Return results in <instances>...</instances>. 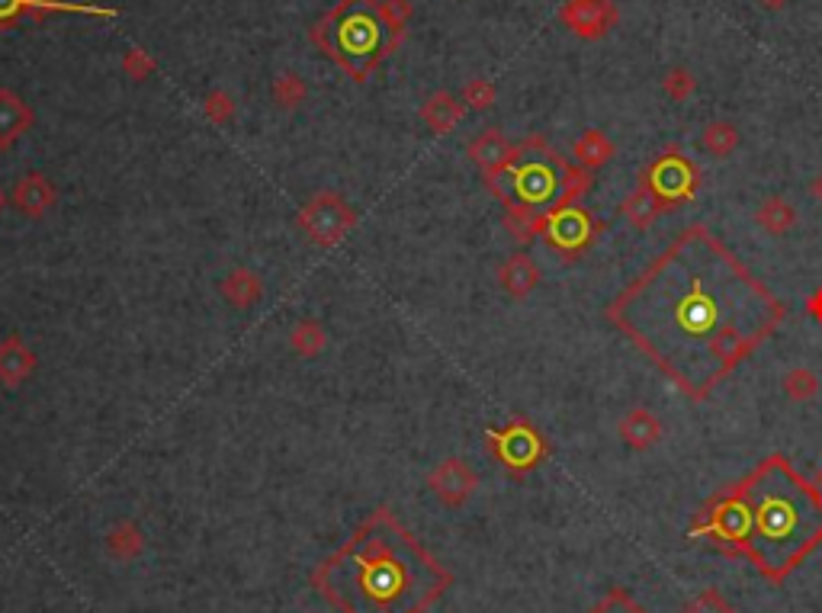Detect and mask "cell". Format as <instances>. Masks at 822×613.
I'll return each mask as SVG.
<instances>
[{
    "instance_id": "8992f818",
    "label": "cell",
    "mask_w": 822,
    "mask_h": 613,
    "mask_svg": "<svg viewBox=\"0 0 822 613\" xmlns=\"http://www.w3.org/2000/svg\"><path fill=\"white\" fill-rule=\"evenodd\" d=\"M639 187H646L649 196L656 199L662 212H672L681 203L697 196L700 190V167L684 155L678 145H668L659 158H652L643 174H639Z\"/></svg>"
},
{
    "instance_id": "e575fe53",
    "label": "cell",
    "mask_w": 822,
    "mask_h": 613,
    "mask_svg": "<svg viewBox=\"0 0 822 613\" xmlns=\"http://www.w3.org/2000/svg\"><path fill=\"white\" fill-rule=\"evenodd\" d=\"M681 613H736V607L729 604L717 588H704L700 594H694L688 604H684Z\"/></svg>"
},
{
    "instance_id": "f546056e",
    "label": "cell",
    "mask_w": 822,
    "mask_h": 613,
    "mask_svg": "<svg viewBox=\"0 0 822 613\" xmlns=\"http://www.w3.org/2000/svg\"><path fill=\"white\" fill-rule=\"evenodd\" d=\"M662 90L668 94V100H675V103L691 100V97H694V90H697L694 71H691V68H684V65L668 68V71H665V78H662Z\"/></svg>"
},
{
    "instance_id": "d6986e66",
    "label": "cell",
    "mask_w": 822,
    "mask_h": 613,
    "mask_svg": "<svg viewBox=\"0 0 822 613\" xmlns=\"http://www.w3.org/2000/svg\"><path fill=\"white\" fill-rule=\"evenodd\" d=\"M219 296L232 305V309H251V305L261 302L264 296V280L261 273H254L251 267H235L228 270L225 277L219 280Z\"/></svg>"
},
{
    "instance_id": "f1b7e54d",
    "label": "cell",
    "mask_w": 822,
    "mask_h": 613,
    "mask_svg": "<svg viewBox=\"0 0 822 613\" xmlns=\"http://www.w3.org/2000/svg\"><path fill=\"white\" fill-rule=\"evenodd\" d=\"M505 228L517 244H530L534 238H540L543 216H537V212H524V209H505Z\"/></svg>"
},
{
    "instance_id": "7402d4cb",
    "label": "cell",
    "mask_w": 822,
    "mask_h": 613,
    "mask_svg": "<svg viewBox=\"0 0 822 613\" xmlns=\"http://www.w3.org/2000/svg\"><path fill=\"white\" fill-rule=\"evenodd\" d=\"M755 225L761 228V232L781 238L797 225V209L790 206L784 196H768L765 203L755 209Z\"/></svg>"
},
{
    "instance_id": "ac0fdd59",
    "label": "cell",
    "mask_w": 822,
    "mask_h": 613,
    "mask_svg": "<svg viewBox=\"0 0 822 613\" xmlns=\"http://www.w3.org/2000/svg\"><path fill=\"white\" fill-rule=\"evenodd\" d=\"M421 119L431 132L447 135L466 119V103L456 94H450V90H434V94L421 103Z\"/></svg>"
},
{
    "instance_id": "836d02e7",
    "label": "cell",
    "mask_w": 822,
    "mask_h": 613,
    "mask_svg": "<svg viewBox=\"0 0 822 613\" xmlns=\"http://www.w3.org/2000/svg\"><path fill=\"white\" fill-rule=\"evenodd\" d=\"M588 613H649L627 588H611Z\"/></svg>"
},
{
    "instance_id": "3957f363",
    "label": "cell",
    "mask_w": 822,
    "mask_h": 613,
    "mask_svg": "<svg viewBox=\"0 0 822 613\" xmlns=\"http://www.w3.org/2000/svg\"><path fill=\"white\" fill-rule=\"evenodd\" d=\"M312 585L338 613H428L453 575L389 508H376L312 572Z\"/></svg>"
},
{
    "instance_id": "4316f807",
    "label": "cell",
    "mask_w": 822,
    "mask_h": 613,
    "mask_svg": "<svg viewBox=\"0 0 822 613\" xmlns=\"http://www.w3.org/2000/svg\"><path fill=\"white\" fill-rule=\"evenodd\" d=\"M273 100H277L280 110H299V106L309 100V84L302 81L299 74L286 71L273 81Z\"/></svg>"
},
{
    "instance_id": "e0dca14e",
    "label": "cell",
    "mask_w": 822,
    "mask_h": 613,
    "mask_svg": "<svg viewBox=\"0 0 822 613\" xmlns=\"http://www.w3.org/2000/svg\"><path fill=\"white\" fill-rule=\"evenodd\" d=\"M498 283H501V289H505L511 299H527L540 286L537 260L530 257V254H524V251L505 257V260H501V267H498Z\"/></svg>"
},
{
    "instance_id": "6da1fadb",
    "label": "cell",
    "mask_w": 822,
    "mask_h": 613,
    "mask_svg": "<svg viewBox=\"0 0 822 613\" xmlns=\"http://www.w3.org/2000/svg\"><path fill=\"white\" fill-rule=\"evenodd\" d=\"M784 315V302L700 222L607 305V321L694 402L710 398Z\"/></svg>"
},
{
    "instance_id": "83f0119b",
    "label": "cell",
    "mask_w": 822,
    "mask_h": 613,
    "mask_svg": "<svg viewBox=\"0 0 822 613\" xmlns=\"http://www.w3.org/2000/svg\"><path fill=\"white\" fill-rule=\"evenodd\" d=\"M379 17L386 23V33H389L392 45L399 49L405 29L411 23V4L408 0H379Z\"/></svg>"
},
{
    "instance_id": "74e56055",
    "label": "cell",
    "mask_w": 822,
    "mask_h": 613,
    "mask_svg": "<svg viewBox=\"0 0 822 613\" xmlns=\"http://www.w3.org/2000/svg\"><path fill=\"white\" fill-rule=\"evenodd\" d=\"M787 4H790V0H758V7H761V10H771V13L784 10Z\"/></svg>"
},
{
    "instance_id": "d6a6232c",
    "label": "cell",
    "mask_w": 822,
    "mask_h": 613,
    "mask_svg": "<svg viewBox=\"0 0 822 613\" xmlns=\"http://www.w3.org/2000/svg\"><path fill=\"white\" fill-rule=\"evenodd\" d=\"M466 103V110H476V113H485V110H492L495 100H498V90L492 81H485V78H473L466 87H463V97Z\"/></svg>"
},
{
    "instance_id": "ffe728a7",
    "label": "cell",
    "mask_w": 822,
    "mask_h": 613,
    "mask_svg": "<svg viewBox=\"0 0 822 613\" xmlns=\"http://www.w3.org/2000/svg\"><path fill=\"white\" fill-rule=\"evenodd\" d=\"M617 431H620V440L627 443L630 450L643 453V450H652L662 440V421L652 415L649 408H630L627 415L620 418Z\"/></svg>"
},
{
    "instance_id": "d4e9b609",
    "label": "cell",
    "mask_w": 822,
    "mask_h": 613,
    "mask_svg": "<svg viewBox=\"0 0 822 613\" xmlns=\"http://www.w3.org/2000/svg\"><path fill=\"white\" fill-rule=\"evenodd\" d=\"M106 549H110V556L119 559V562H132L135 556L145 549V536L142 530L132 524V520H126V524H116L110 530V536H106Z\"/></svg>"
},
{
    "instance_id": "4fadbf2b",
    "label": "cell",
    "mask_w": 822,
    "mask_h": 613,
    "mask_svg": "<svg viewBox=\"0 0 822 613\" xmlns=\"http://www.w3.org/2000/svg\"><path fill=\"white\" fill-rule=\"evenodd\" d=\"M10 199H13V209H17L20 216L42 219V216H49V209L55 206L58 193H55V183L49 177L39 174V171H29L17 180V187H13Z\"/></svg>"
},
{
    "instance_id": "9a60e30c",
    "label": "cell",
    "mask_w": 822,
    "mask_h": 613,
    "mask_svg": "<svg viewBox=\"0 0 822 613\" xmlns=\"http://www.w3.org/2000/svg\"><path fill=\"white\" fill-rule=\"evenodd\" d=\"M36 113L29 103L10 87H0V151H10L23 135L33 129Z\"/></svg>"
},
{
    "instance_id": "4dcf8cb0",
    "label": "cell",
    "mask_w": 822,
    "mask_h": 613,
    "mask_svg": "<svg viewBox=\"0 0 822 613\" xmlns=\"http://www.w3.org/2000/svg\"><path fill=\"white\" fill-rule=\"evenodd\" d=\"M784 392L787 398H794V402H810L819 392V379L810 366H794V370L784 376Z\"/></svg>"
},
{
    "instance_id": "7c38bea8",
    "label": "cell",
    "mask_w": 822,
    "mask_h": 613,
    "mask_svg": "<svg viewBox=\"0 0 822 613\" xmlns=\"http://www.w3.org/2000/svg\"><path fill=\"white\" fill-rule=\"evenodd\" d=\"M49 13H90V17H119V10H113V7L71 4V0H0V29L17 26L23 17L45 20Z\"/></svg>"
},
{
    "instance_id": "cb8c5ba5",
    "label": "cell",
    "mask_w": 822,
    "mask_h": 613,
    "mask_svg": "<svg viewBox=\"0 0 822 613\" xmlns=\"http://www.w3.org/2000/svg\"><path fill=\"white\" fill-rule=\"evenodd\" d=\"M620 216L627 219L633 228H639V232H646V228L662 216V209H659L656 199L649 196V190L636 183V190L620 203Z\"/></svg>"
},
{
    "instance_id": "60d3db41",
    "label": "cell",
    "mask_w": 822,
    "mask_h": 613,
    "mask_svg": "<svg viewBox=\"0 0 822 613\" xmlns=\"http://www.w3.org/2000/svg\"><path fill=\"white\" fill-rule=\"evenodd\" d=\"M816 485H819V488H822V475H819V479H816Z\"/></svg>"
},
{
    "instance_id": "ab89813d",
    "label": "cell",
    "mask_w": 822,
    "mask_h": 613,
    "mask_svg": "<svg viewBox=\"0 0 822 613\" xmlns=\"http://www.w3.org/2000/svg\"><path fill=\"white\" fill-rule=\"evenodd\" d=\"M813 196H819V199H822V177H819V180L813 183Z\"/></svg>"
},
{
    "instance_id": "d590c367",
    "label": "cell",
    "mask_w": 822,
    "mask_h": 613,
    "mask_svg": "<svg viewBox=\"0 0 822 613\" xmlns=\"http://www.w3.org/2000/svg\"><path fill=\"white\" fill-rule=\"evenodd\" d=\"M123 71H126V78H132V81H148V78H155L158 61L151 58L145 49H129L123 55Z\"/></svg>"
},
{
    "instance_id": "5bb4252c",
    "label": "cell",
    "mask_w": 822,
    "mask_h": 613,
    "mask_svg": "<svg viewBox=\"0 0 822 613\" xmlns=\"http://www.w3.org/2000/svg\"><path fill=\"white\" fill-rule=\"evenodd\" d=\"M36 350L23 341V334H7L0 341V386L4 389H20L23 382L36 373Z\"/></svg>"
},
{
    "instance_id": "277c9868",
    "label": "cell",
    "mask_w": 822,
    "mask_h": 613,
    "mask_svg": "<svg viewBox=\"0 0 822 613\" xmlns=\"http://www.w3.org/2000/svg\"><path fill=\"white\" fill-rule=\"evenodd\" d=\"M591 183H595L591 171L566 161L543 135L524 139L501 171L485 177V187L501 206L537 212V216L575 206L591 190Z\"/></svg>"
},
{
    "instance_id": "ba28073f",
    "label": "cell",
    "mask_w": 822,
    "mask_h": 613,
    "mask_svg": "<svg viewBox=\"0 0 822 613\" xmlns=\"http://www.w3.org/2000/svg\"><path fill=\"white\" fill-rule=\"evenodd\" d=\"M485 447L517 479L534 472L550 456V443L527 418H514L505 427H498V431H489L485 434Z\"/></svg>"
},
{
    "instance_id": "8fae6325",
    "label": "cell",
    "mask_w": 822,
    "mask_h": 613,
    "mask_svg": "<svg viewBox=\"0 0 822 613\" xmlns=\"http://www.w3.org/2000/svg\"><path fill=\"white\" fill-rule=\"evenodd\" d=\"M428 488L440 504H447V508H463V504L476 495L479 475L466 459L450 456V459H440V463L428 472Z\"/></svg>"
},
{
    "instance_id": "7a4b0ae2",
    "label": "cell",
    "mask_w": 822,
    "mask_h": 613,
    "mask_svg": "<svg viewBox=\"0 0 822 613\" xmlns=\"http://www.w3.org/2000/svg\"><path fill=\"white\" fill-rule=\"evenodd\" d=\"M691 536L726 556L749 559L765 581L784 585L822 546V488L784 453H771L745 479L704 501Z\"/></svg>"
},
{
    "instance_id": "5b68a950",
    "label": "cell",
    "mask_w": 822,
    "mask_h": 613,
    "mask_svg": "<svg viewBox=\"0 0 822 613\" xmlns=\"http://www.w3.org/2000/svg\"><path fill=\"white\" fill-rule=\"evenodd\" d=\"M309 39L357 84L370 81L383 58L395 52L386 23L379 17V0H338L309 29Z\"/></svg>"
},
{
    "instance_id": "30bf717a",
    "label": "cell",
    "mask_w": 822,
    "mask_h": 613,
    "mask_svg": "<svg viewBox=\"0 0 822 613\" xmlns=\"http://www.w3.org/2000/svg\"><path fill=\"white\" fill-rule=\"evenodd\" d=\"M559 20L572 36L585 42H598L617 26L620 10L614 0H566L559 10Z\"/></svg>"
},
{
    "instance_id": "484cf974",
    "label": "cell",
    "mask_w": 822,
    "mask_h": 613,
    "mask_svg": "<svg viewBox=\"0 0 822 613\" xmlns=\"http://www.w3.org/2000/svg\"><path fill=\"white\" fill-rule=\"evenodd\" d=\"M700 145L713 158H729L739 148V129L733 122H710L704 135H700Z\"/></svg>"
},
{
    "instance_id": "9c48e42d",
    "label": "cell",
    "mask_w": 822,
    "mask_h": 613,
    "mask_svg": "<svg viewBox=\"0 0 822 613\" xmlns=\"http://www.w3.org/2000/svg\"><path fill=\"white\" fill-rule=\"evenodd\" d=\"M604 232V225L591 216L585 206H562L543 216L540 238L546 241V248L556 251L562 260H578L591 244L598 241Z\"/></svg>"
},
{
    "instance_id": "44dd1931",
    "label": "cell",
    "mask_w": 822,
    "mask_h": 613,
    "mask_svg": "<svg viewBox=\"0 0 822 613\" xmlns=\"http://www.w3.org/2000/svg\"><path fill=\"white\" fill-rule=\"evenodd\" d=\"M572 158L578 167H585V171H598L607 161L614 158V142L607 139L601 129H588L575 139L572 145Z\"/></svg>"
},
{
    "instance_id": "1f68e13d",
    "label": "cell",
    "mask_w": 822,
    "mask_h": 613,
    "mask_svg": "<svg viewBox=\"0 0 822 613\" xmlns=\"http://www.w3.org/2000/svg\"><path fill=\"white\" fill-rule=\"evenodd\" d=\"M235 110H238V103L235 97L228 94V90H209L206 100H203V113L206 119L212 122V126H228V122L235 119Z\"/></svg>"
},
{
    "instance_id": "52a82bcc",
    "label": "cell",
    "mask_w": 822,
    "mask_h": 613,
    "mask_svg": "<svg viewBox=\"0 0 822 613\" xmlns=\"http://www.w3.org/2000/svg\"><path fill=\"white\" fill-rule=\"evenodd\" d=\"M296 225L315 248H334L357 225V209L338 190H322L302 203V209L296 212Z\"/></svg>"
},
{
    "instance_id": "2e32d148",
    "label": "cell",
    "mask_w": 822,
    "mask_h": 613,
    "mask_svg": "<svg viewBox=\"0 0 822 613\" xmlns=\"http://www.w3.org/2000/svg\"><path fill=\"white\" fill-rule=\"evenodd\" d=\"M514 148L517 145H511L505 139V132L489 126V129H482L476 139L466 145V155L482 171V177H489V174L501 171V167H505L514 158Z\"/></svg>"
},
{
    "instance_id": "8d00e7d4",
    "label": "cell",
    "mask_w": 822,
    "mask_h": 613,
    "mask_svg": "<svg viewBox=\"0 0 822 613\" xmlns=\"http://www.w3.org/2000/svg\"><path fill=\"white\" fill-rule=\"evenodd\" d=\"M806 312H810L813 321H819V325H822V286L813 289V296L806 299Z\"/></svg>"
},
{
    "instance_id": "f35d334b",
    "label": "cell",
    "mask_w": 822,
    "mask_h": 613,
    "mask_svg": "<svg viewBox=\"0 0 822 613\" xmlns=\"http://www.w3.org/2000/svg\"><path fill=\"white\" fill-rule=\"evenodd\" d=\"M4 209H7V193H4V187H0V216H4Z\"/></svg>"
},
{
    "instance_id": "603a6c76",
    "label": "cell",
    "mask_w": 822,
    "mask_h": 613,
    "mask_svg": "<svg viewBox=\"0 0 822 613\" xmlns=\"http://www.w3.org/2000/svg\"><path fill=\"white\" fill-rule=\"evenodd\" d=\"M289 347H293L296 354H299V357H306V360H312V357L322 354V350L328 347V334H325V328H322V321H315V318H302V321H296V325L289 328Z\"/></svg>"
}]
</instances>
